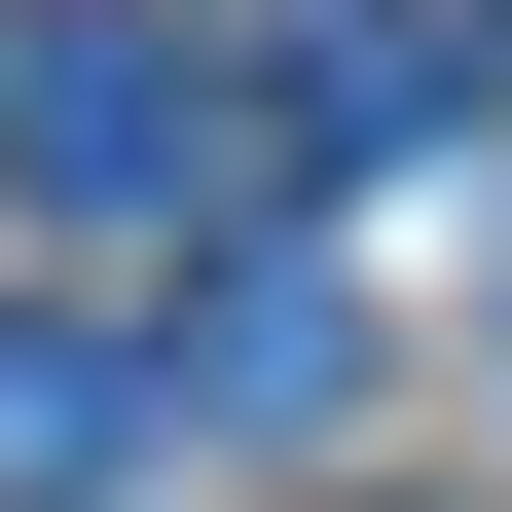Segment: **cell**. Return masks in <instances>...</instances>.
<instances>
[{
  "label": "cell",
  "instance_id": "obj_3",
  "mask_svg": "<svg viewBox=\"0 0 512 512\" xmlns=\"http://www.w3.org/2000/svg\"><path fill=\"white\" fill-rule=\"evenodd\" d=\"M330 366H366L330 293H293V256H220V293H183V366H147V439H183V403H220V439H293V403H330Z\"/></svg>",
  "mask_w": 512,
  "mask_h": 512
},
{
  "label": "cell",
  "instance_id": "obj_4",
  "mask_svg": "<svg viewBox=\"0 0 512 512\" xmlns=\"http://www.w3.org/2000/svg\"><path fill=\"white\" fill-rule=\"evenodd\" d=\"M110 439H147V366L110 330H0V512H110Z\"/></svg>",
  "mask_w": 512,
  "mask_h": 512
},
{
  "label": "cell",
  "instance_id": "obj_2",
  "mask_svg": "<svg viewBox=\"0 0 512 512\" xmlns=\"http://www.w3.org/2000/svg\"><path fill=\"white\" fill-rule=\"evenodd\" d=\"M293 147H330V183L476 147V0H330V37H293Z\"/></svg>",
  "mask_w": 512,
  "mask_h": 512
},
{
  "label": "cell",
  "instance_id": "obj_1",
  "mask_svg": "<svg viewBox=\"0 0 512 512\" xmlns=\"http://www.w3.org/2000/svg\"><path fill=\"white\" fill-rule=\"evenodd\" d=\"M0 183L37 220H256V110L183 74L147 0H0Z\"/></svg>",
  "mask_w": 512,
  "mask_h": 512
}]
</instances>
